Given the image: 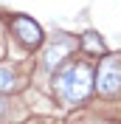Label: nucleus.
Segmentation results:
<instances>
[{"label": "nucleus", "mask_w": 121, "mask_h": 124, "mask_svg": "<svg viewBox=\"0 0 121 124\" xmlns=\"http://www.w3.org/2000/svg\"><path fill=\"white\" fill-rule=\"evenodd\" d=\"M93 87V70L84 62H70L53 76V90L59 93V99L65 104H76L82 101Z\"/></svg>", "instance_id": "1"}, {"label": "nucleus", "mask_w": 121, "mask_h": 124, "mask_svg": "<svg viewBox=\"0 0 121 124\" xmlns=\"http://www.w3.org/2000/svg\"><path fill=\"white\" fill-rule=\"evenodd\" d=\"M93 82H96V90L101 93V96H115V93H121V56L118 54L104 56Z\"/></svg>", "instance_id": "2"}, {"label": "nucleus", "mask_w": 121, "mask_h": 124, "mask_svg": "<svg viewBox=\"0 0 121 124\" xmlns=\"http://www.w3.org/2000/svg\"><path fill=\"white\" fill-rule=\"evenodd\" d=\"M11 28H14V34L23 39L28 48H37L39 42H42V28H39L31 17H25V14L14 17V20H11Z\"/></svg>", "instance_id": "3"}, {"label": "nucleus", "mask_w": 121, "mask_h": 124, "mask_svg": "<svg viewBox=\"0 0 121 124\" xmlns=\"http://www.w3.org/2000/svg\"><path fill=\"white\" fill-rule=\"evenodd\" d=\"M68 51H70V42H68V39H59V45H51L45 51V68H56V65L68 56Z\"/></svg>", "instance_id": "4"}, {"label": "nucleus", "mask_w": 121, "mask_h": 124, "mask_svg": "<svg viewBox=\"0 0 121 124\" xmlns=\"http://www.w3.org/2000/svg\"><path fill=\"white\" fill-rule=\"evenodd\" d=\"M82 45L87 48V51H96V54H101V51H104V42H101L93 31H87V34L82 37Z\"/></svg>", "instance_id": "5"}, {"label": "nucleus", "mask_w": 121, "mask_h": 124, "mask_svg": "<svg viewBox=\"0 0 121 124\" xmlns=\"http://www.w3.org/2000/svg\"><path fill=\"white\" fill-rule=\"evenodd\" d=\"M11 87H14V76H11L6 68H0V93L11 90Z\"/></svg>", "instance_id": "6"}]
</instances>
